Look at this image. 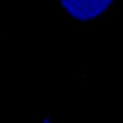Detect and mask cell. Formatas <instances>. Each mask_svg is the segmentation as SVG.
<instances>
[{
	"mask_svg": "<svg viewBox=\"0 0 123 123\" xmlns=\"http://www.w3.org/2000/svg\"><path fill=\"white\" fill-rule=\"evenodd\" d=\"M114 0H60L72 17L80 21L91 20L101 15Z\"/></svg>",
	"mask_w": 123,
	"mask_h": 123,
	"instance_id": "obj_1",
	"label": "cell"
}]
</instances>
